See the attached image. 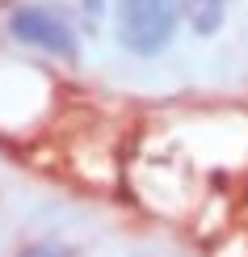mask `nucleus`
Wrapping results in <instances>:
<instances>
[{
  "label": "nucleus",
  "mask_w": 248,
  "mask_h": 257,
  "mask_svg": "<svg viewBox=\"0 0 248 257\" xmlns=\"http://www.w3.org/2000/svg\"><path fill=\"white\" fill-rule=\"evenodd\" d=\"M181 0H118L114 5V34L122 42V51H131L139 59H152L172 42L177 34Z\"/></svg>",
  "instance_id": "obj_1"
},
{
  "label": "nucleus",
  "mask_w": 248,
  "mask_h": 257,
  "mask_svg": "<svg viewBox=\"0 0 248 257\" xmlns=\"http://www.w3.org/2000/svg\"><path fill=\"white\" fill-rule=\"evenodd\" d=\"M9 34L26 47H38L47 55H63V59H76L80 55V38L72 30V21L51 5H21L9 13Z\"/></svg>",
  "instance_id": "obj_2"
},
{
  "label": "nucleus",
  "mask_w": 248,
  "mask_h": 257,
  "mask_svg": "<svg viewBox=\"0 0 248 257\" xmlns=\"http://www.w3.org/2000/svg\"><path fill=\"white\" fill-rule=\"evenodd\" d=\"M181 13H185L189 30L198 38H210L227 21V0H181Z\"/></svg>",
  "instance_id": "obj_3"
},
{
  "label": "nucleus",
  "mask_w": 248,
  "mask_h": 257,
  "mask_svg": "<svg viewBox=\"0 0 248 257\" xmlns=\"http://www.w3.org/2000/svg\"><path fill=\"white\" fill-rule=\"evenodd\" d=\"M17 257H68V249H63V244H51V240H38V244H30V249H21Z\"/></svg>",
  "instance_id": "obj_4"
},
{
  "label": "nucleus",
  "mask_w": 248,
  "mask_h": 257,
  "mask_svg": "<svg viewBox=\"0 0 248 257\" xmlns=\"http://www.w3.org/2000/svg\"><path fill=\"white\" fill-rule=\"evenodd\" d=\"M84 13H89V17H101V0H84Z\"/></svg>",
  "instance_id": "obj_5"
}]
</instances>
